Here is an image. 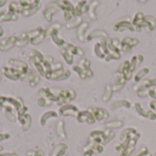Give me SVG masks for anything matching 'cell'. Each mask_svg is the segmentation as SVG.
<instances>
[{"instance_id":"1","label":"cell","mask_w":156,"mask_h":156,"mask_svg":"<svg viewBox=\"0 0 156 156\" xmlns=\"http://www.w3.org/2000/svg\"><path fill=\"white\" fill-rule=\"evenodd\" d=\"M115 136V133L111 129L102 131H92L90 134V140L84 147V156H92L93 154L103 152V146L107 144Z\"/></svg>"},{"instance_id":"2","label":"cell","mask_w":156,"mask_h":156,"mask_svg":"<svg viewBox=\"0 0 156 156\" xmlns=\"http://www.w3.org/2000/svg\"><path fill=\"white\" fill-rule=\"evenodd\" d=\"M141 134L133 128L123 130L120 135L121 144L115 146V149L120 152V156H130L134 151L135 145Z\"/></svg>"},{"instance_id":"3","label":"cell","mask_w":156,"mask_h":156,"mask_svg":"<svg viewBox=\"0 0 156 156\" xmlns=\"http://www.w3.org/2000/svg\"><path fill=\"white\" fill-rule=\"evenodd\" d=\"M19 5L21 6V15L27 17L37 13L42 4L40 0H20Z\"/></svg>"},{"instance_id":"4","label":"cell","mask_w":156,"mask_h":156,"mask_svg":"<svg viewBox=\"0 0 156 156\" xmlns=\"http://www.w3.org/2000/svg\"><path fill=\"white\" fill-rule=\"evenodd\" d=\"M76 98V93L73 90L70 89H61L60 92L58 93L56 102L58 106H63L65 104H69L71 101Z\"/></svg>"},{"instance_id":"5","label":"cell","mask_w":156,"mask_h":156,"mask_svg":"<svg viewBox=\"0 0 156 156\" xmlns=\"http://www.w3.org/2000/svg\"><path fill=\"white\" fill-rule=\"evenodd\" d=\"M1 72L3 73L4 76H5L7 79L11 80H23L27 76L22 71H20L19 69H17L14 67H3L1 69Z\"/></svg>"},{"instance_id":"6","label":"cell","mask_w":156,"mask_h":156,"mask_svg":"<svg viewBox=\"0 0 156 156\" xmlns=\"http://www.w3.org/2000/svg\"><path fill=\"white\" fill-rule=\"evenodd\" d=\"M59 9L63 10L64 13V18L67 21H70L73 16H75L74 14V6L69 0H58L56 1Z\"/></svg>"},{"instance_id":"7","label":"cell","mask_w":156,"mask_h":156,"mask_svg":"<svg viewBox=\"0 0 156 156\" xmlns=\"http://www.w3.org/2000/svg\"><path fill=\"white\" fill-rule=\"evenodd\" d=\"M126 29H129L131 31L135 30V28L133 25V22L131 21V18L128 16L127 17L124 16V17L118 19L113 25V30L114 31H123Z\"/></svg>"},{"instance_id":"8","label":"cell","mask_w":156,"mask_h":156,"mask_svg":"<svg viewBox=\"0 0 156 156\" xmlns=\"http://www.w3.org/2000/svg\"><path fill=\"white\" fill-rule=\"evenodd\" d=\"M76 118H77L79 122H87L88 124H93L96 122L90 109H89L87 111L80 112Z\"/></svg>"},{"instance_id":"9","label":"cell","mask_w":156,"mask_h":156,"mask_svg":"<svg viewBox=\"0 0 156 156\" xmlns=\"http://www.w3.org/2000/svg\"><path fill=\"white\" fill-rule=\"evenodd\" d=\"M59 114L62 116H73V117H77L80 111L79 109L72 105V104H65L63 106L60 107L59 109Z\"/></svg>"},{"instance_id":"10","label":"cell","mask_w":156,"mask_h":156,"mask_svg":"<svg viewBox=\"0 0 156 156\" xmlns=\"http://www.w3.org/2000/svg\"><path fill=\"white\" fill-rule=\"evenodd\" d=\"M139 44V40L133 37H124L121 41V49L124 52H130L132 48Z\"/></svg>"},{"instance_id":"11","label":"cell","mask_w":156,"mask_h":156,"mask_svg":"<svg viewBox=\"0 0 156 156\" xmlns=\"http://www.w3.org/2000/svg\"><path fill=\"white\" fill-rule=\"evenodd\" d=\"M18 37L16 36H11L5 38H3L0 41V50L1 51H7L11 49L14 46H16Z\"/></svg>"},{"instance_id":"12","label":"cell","mask_w":156,"mask_h":156,"mask_svg":"<svg viewBox=\"0 0 156 156\" xmlns=\"http://www.w3.org/2000/svg\"><path fill=\"white\" fill-rule=\"evenodd\" d=\"M114 78H115V83L112 86V89H113V91H118L124 86L126 82V79L124 78L121 68H119L114 73Z\"/></svg>"},{"instance_id":"13","label":"cell","mask_w":156,"mask_h":156,"mask_svg":"<svg viewBox=\"0 0 156 156\" xmlns=\"http://www.w3.org/2000/svg\"><path fill=\"white\" fill-rule=\"evenodd\" d=\"M134 108L140 115L148 118L150 120H156V112L152 110H145L140 102H136L134 104Z\"/></svg>"},{"instance_id":"14","label":"cell","mask_w":156,"mask_h":156,"mask_svg":"<svg viewBox=\"0 0 156 156\" xmlns=\"http://www.w3.org/2000/svg\"><path fill=\"white\" fill-rule=\"evenodd\" d=\"M58 9H59V7H58L57 2H52V3L48 4V5H47V7L45 8L44 13H43L45 19H46L47 21H48V22H51V21H52L53 15H54Z\"/></svg>"},{"instance_id":"15","label":"cell","mask_w":156,"mask_h":156,"mask_svg":"<svg viewBox=\"0 0 156 156\" xmlns=\"http://www.w3.org/2000/svg\"><path fill=\"white\" fill-rule=\"evenodd\" d=\"M133 25L137 31H141L142 28L145 27V19H144V15L141 12L136 13L133 20Z\"/></svg>"},{"instance_id":"16","label":"cell","mask_w":156,"mask_h":156,"mask_svg":"<svg viewBox=\"0 0 156 156\" xmlns=\"http://www.w3.org/2000/svg\"><path fill=\"white\" fill-rule=\"evenodd\" d=\"M26 78L28 80L29 86L32 88L36 87L39 83V80H40L39 74L36 70H33V69H28V72H27Z\"/></svg>"},{"instance_id":"17","label":"cell","mask_w":156,"mask_h":156,"mask_svg":"<svg viewBox=\"0 0 156 156\" xmlns=\"http://www.w3.org/2000/svg\"><path fill=\"white\" fill-rule=\"evenodd\" d=\"M8 63H9L12 67H14V68L19 69L20 71H22L24 74H26V75L27 74L29 69H28V65H27L26 62L21 61V60H18V59L10 58L9 61H8Z\"/></svg>"},{"instance_id":"18","label":"cell","mask_w":156,"mask_h":156,"mask_svg":"<svg viewBox=\"0 0 156 156\" xmlns=\"http://www.w3.org/2000/svg\"><path fill=\"white\" fill-rule=\"evenodd\" d=\"M89 11V4L87 0H80L76 6H74L75 16H80L82 14Z\"/></svg>"},{"instance_id":"19","label":"cell","mask_w":156,"mask_h":156,"mask_svg":"<svg viewBox=\"0 0 156 156\" xmlns=\"http://www.w3.org/2000/svg\"><path fill=\"white\" fill-rule=\"evenodd\" d=\"M96 121H102L109 118V112L103 108H92L90 109Z\"/></svg>"},{"instance_id":"20","label":"cell","mask_w":156,"mask_h":156,"mask_svg":"<svg viewBox=\"0 0 156 156\" xmlns=\"http://www.w3.org/2000/svg\"><path fill=\"white\" fill-rule=\"evenodd\" d=\"M80 68H82L86 73H87V77L88 78H92L93 77V72L90 69V61L87 58H81L78 64Z\"/></svg>"},{"instance_id":"21","label":"cell","mask_w":156,"mask_h":156,"mask_svg":"<svg viewBox=\"0 0 156 156\" xmlns=\"http://www.w3.org/2000/svg\"><path fill=\"white\" fill-rule=\"evenodd\" d=\"M153 87H156V79L141 80L140 82H138V84L134 88L137 90L139 89H150V88H153Z\"/></svg>"},{"instance_id":"22","label":"cell","mask_w":156,"mask_h":156,"mask_svg":"<svg viewBox=\"0 0 156 156\" xmlns=\"http://www.w3.org/2000/svg\"><path fill=\"white\" fill-rule=\"evenodd\" d=\"M121 69L122 72L124 76V78L126 79V80H130L133 78V71L130 69V61L125 60L122 65H121Z\"/></svg>"},{"instance_id":"23","label":"cell","mask_w":156,"mask_h":156,"mask_svg":"<svg viewBox=\"0 0 156 156\" xmlns=\"http://www.w3.org/2000/svg\"><path fill=\"white\" fill-rule=\"evenodd\" d=\"M144 19H145V29L147 31H153L154 29H155L156 27V19L150 15L144 16Z\"/></svg>"},{"instance_id":"24","label":"cell","mask_w":156,"mask_h":156,"mask_svg":"<svg viewBox=\"0 0 156 156\" xmlns=\"http://www.w3.org/2000/svg\"><path fill=\"white\" fill-rule=\"evenodd\" d=\"M18 16L16 14L11 12H0V21L6 22V21H16Z\"/></svg>"},{"instance_id":"25","label":"cell","mask_w":156,"mask_h":156,"mask_svg":"<svg viewBox=\"0 0 156 156\" xmlns=\"http://www.w3.org/2000/svg\"><path fill=\"white\" fill-rule=\"evenodd\" d=\"M28 42H30V37H29L28 33L27 32H23L20 35V37H18L16 46L19 47V48H23V47H26L28 44Z\"/></svg>"},{"instance_id":"26","label":"cell","mask_w":156,"mask_h":156,"mask_svg":"<svg viewBox=\"0 0 156 156\" xmlns=\"http://www.w3.org/2000/svg\"><path fill=\"white\" fill-rule=\"evenodd\" d=\"M72 55H77V56H83L84 55V51L83 49H81L80 48L70 44V43H66V45L64 46Z\"/></svg>"},{"instance_id":"27","label":"cell","mask_w":156,"mask_h":156,"mask_svg":"<svg viewBox=\"0 0 156 156\" xmlns=\"http://www.w3.org/2000/svg\"><path fill=\"white\" fill-rule=\"evenodd\" d=\"M18 121L22 126L23 131H27L29 129L30 124H31V116L27 113H26L24 116H22L21 118H18Z\"/></svg>"},{"instance_id":"28","label":"cell","mask_w":156,"mask_h":156,"mask_svg":"<svg viewBox=\"0 0 156 156\" xmlns=\"http://www.w3.org/2000/svg\"><path fill=\"white\" fill-rule=\"evenodd\" d=\"M144 61V56L143 55H136L133 56L130 61V69L132 71H133L142 62Z\"/></svg>"},{"instance_id":"29","label":"cell","mask_w":156,"mask_h":156,"mask_svg":"<svg viewBox=\"0 0 156 156\" xmlns=\"http://www.w3.org/2000/svg\"><path fill=\"white\" fill-rule=\"evenodd\" d=\"M60 54H61V56L63 57V58L65 59V61L67 62V64L72 65V63H73V55H72L65 47H62V48H61V49H60Z\"/></svg>"},{"instance_id":"30","label":"cell","mask_w":156,"mask_h":156,"mask_svg":"<svg viewBox=\"0 0 156 156\" xmlns=\"http://www.w3.org/2000/svg\"><path fill=\"white\" fill-rule=\"evenodd\" d=\"M89 27V23L88 22H82L80 25V27L78 29V38L80 41H84L85 39V32Z\"/></svg>"},{"instance_id":"31","label":"cell","mask_w":156,"mask_h":156,"mask_svg":"<svg viewBox=\"0 0 156 156\" xmlns=\"http://www.w3.org/2000/svg\"><path fill=\"white\" fill-rule=\"evenodd\" d=\"M120 107H125V108H130L131 107V102L129 101H126V100H121V101H114L112 105H111V110L112 111H115L117 110L118 108Z\"/></svg>"},{"instance_id":"32","label":"cell","mask_w":156,"mask_h":156,"mask_svg":"<svg viewBox=\"0 0 156 156\" xmlns=\"http://www.w3.org/2000/svg\"><path fill=\"white\" fill-rule=\"evenodd\" d=\"M56 117H58V113L56 112H54V111H50V112H45L41 116V118H40V125L41 126H44L48 119H50V118H56Z\"/></svg>"},{"instance_id":"33","label":"cell","mask_w":156,"mask_h":156,"mask_svg":"<svg viewBox=\"0 0 156 156\" xmlns=\"http://www.w3.org/2000/svg\"><path fill=\"white\" fill-rule=\"evenodd\" d=\"M101 37H108L107 32H105L104 30H101V29L95 30V31L91 32L90 34H89V35L87 36V40H88V41H90L92 38Z\"/></svg>"},{"instance_id":"34","label":"cell","mask_w":156,"mask_h":156,"mask_svg":"<svg viewBox=\"0 0 156 156\" xmlns=\"http://www.w3.org/2000/svg\"><path fill=\"white\" fill-rule=\"evenodd\" d=\"M112 92H113V89H112V85L111 84H107L105 86V90H104V95L102 97V101L104 102L109 101L112 97Z\"/></svg>"},{"instance_id":"35","label":"cell","mask_w":156,"mask_h":156,"mask_svg":"<svg viewBox=\"0 0 156 156\" xmlns=\"http://www.w3.org/2000/svg\"><path fill=\"white\" fill-rule=\"evenodd\" d=\"M100 1L99 0H92L90 4L89 5V12H90V16L91 19H96V12L95 9L99 5Z\"/></svg>"},{"instance_id":"36","label":"cell","mask_w":156,"mask_h":156,"mask_svg":"<svg viewBox=\"0 0 156 156\" xmlns=\"http://www.w3.org/2000/svg\"><path fill=\"white\" fill-rule=\"evenodd\" d=\"M4 107L5 108V115L7 117V119L10 121V122H16V117L15 114H14V108L10 105H4Z\"/></svg>"},{"instance_id":"37","label":"cell","mask_w":156,"mask_h":156,"mask_svg":"<svg viewBox=\"0 0 156 156\" xmlns=\"http://www.w3.org/2000/svg\"><path fill=\"white\" fill-rule=\"evenodd\" d=\"M46 37H47V36H46V30H44V31L41 32L39 35H37V37H34L30 38V43H31L32 45H38V44H40Z\"/></svg>"},{"instance_id":"38","label":"cell","mask_w":156,"mask_h":156,"mask_svg":"<svg viewBox=\"0 0 156 156\" xmlns=\"http://www.w3.org/2000/svg\"><path fill=\"white\" fill-rule=\"evenodd\" d=\"M8 12L14 13V14H21V6L16 2H11L8 5Z\"/></svg>"},{"instance_id":"39","label":"cell","mask_w":156,"mask_h":156,"mask_svg":"<svg viewBox=\"0 0 156 156\" xmlns=\"http://www.w3.org/2000/svg\"><path fill=\"white\" fill-rule=\"evenodd\" d=\"M150 72V69H148V68H144V69H142L141 70H139L136 74H135V76H134V80L136 81V82H140L141 80H142V79L146 75V74H148Z\"/></svg>"},{"instance_id":"40","label":"cell","mask_w":156,"mask_h":156,"mask_svg":"<svg viewBox=\"0 0 156 156\" xmlns=\"http://www.w3.org/2000/svg\"><path fill=\"white\" fill-rule=\"evenodd\" d=\"M57 133L59 135V137H61L62 139H66L67 135L64 130V122L63 121H59L57 124Z\"/></svg>"},{"instance_id":"41","label":"cell","mask_w":156,"mask_h":156,"mask_svg":"<svg viewBox=\"0 0 156 156\" xmlns=\"http://www.w3.org/2000/svg\"><path fill=\"white\" fill-rule=\"evenodd\" d=\"M82 23V19L80 16H77L75 19L71 20L70 22H69L67 25H66V27L69 28V29H71V28H74L78 26H80V24Z\"/></svg>"},{"instance_id":"42","label":"cell","mask_w":156,"mask_h":156,"mask_svg":"<svg viewBox=\"0 0 156 156\" xmlns=\"http://www.w3.org/2000/svg\"><path fill=\"white\" fill-rule=\"evenodd\" d=\"M72 69L80 77V79H82V80H86V79H88V77H87V73H86V71L82 69V68H80L79 65H77V66H73L72 67Z\"/></svg>"},{"instance_id":"43","label":"cell","mask_w":156,"mask_h":156,"mask_svg":"<svg viewBox=\"0 0 156 156\" xmlns=\"http://www.w3.org/2000/svg\"><path fill=\"white\" fill-rule=\"evenodd\" d=\"M123 125V122L122 121H113V122H109L105 124V127L108 129H117L120 128Z\"/></svg>"},{"instance_id":"44","label":"cell","mask_w":156,"mask_h":156,"mask_svg":"<svg viewBox=\"0 0 156 156\" xmlns=\"http://www.w3.org/2000/svg\"><path fill=\"white\" fill-rule=\"evenodd\" d=\"M133 156H153L152 155V154H150V152H149V150H148V148L147 147H142V148H140L135 154H134V155Z\"/></svg>"},{"instance_id":"45","label":"cell","mask_w":156,"mask_h":156,"mask_svg":"<svg viewBox=\"0 0 156 156\" xmlns=\"http://www.w3.org/2000/svg\"><path fill=\"white\" fill-rule=\"evenodd\" d=\"M37 104H38L39 106H41V107H45V106H48V105H50V104H51V101H48V100H47V99H45V98L40 97V98L37 100Z\"/></svg>"},{"instance_id":"46","label":"cell","mask_w":156,"mask_h":156,"mask_svg":"<svg viewBox=\"0 0 156 156\" xmlns=\"http://www.w3.org/2000/svg\"><path fill=\"white\" fill-rule=\"evenodd\" d=\"M137 95L141 98H144L149 96L148 95V89H139L137 90Z\"/></svg>"},{"instance_id":"47","label":"cell","mask_w":156,"mask_h":156,"mask_svg":"<svg viewBox=\"0 0 156 156\" xmlns=\"http://www.w3.org/2000/svg\"><path fill=\"white\" fill-rule=\"evenodd\" d=\"M148 95L151 98L156 100V87H153V88L148 89Z\"/></svg>"},{"instance_id":"48","label":"cell","mask_w":156,"mask_h":156,"mask_svg":"<svg viewBox=\"0 0 156 156\" xmlns=\"http://www.w3.org/2000/svg\"><path fill=\"white\" fill-rule=\"evenodd\" d=\"M70 70H66L65 71V73L62 75V77L58 80V81H61V80H67V79H69V77H70Z\"/></svg>"},{"instance_id":"49","label":"cell","mask_w":156,"mask_h":156,"mask_svg":"<svg viewBox=\"0 0 156 156\" xmlns=\"http://www.w3.org/2000/svg\"><path fill=\"white\" fill-rule=\"evenodd\" d=\"M150 108L152 111H154V112H156V100H154L150 102Z\"/></svg>"},{"instance_id":"50","label":"cell","mask_w":156,"mask_h":156,"mask_svg":"<svg viewBox=\"0 0 156 156\" xmlns=\"http://www.w3.org/2000/svg\"><path fill=\"white\" fill-rule=\"evenodd\" d=\"M9 137H10V135L8 133H0V142L4 141V140H6Z\"/></svg>"},{"instance_id":"51","label":"cell","mask_w":156,"mask_h":156,"mask_svg":"<svg viewBox=\"0 0 156 156\" xmlns=\"http://www.w3.org/2000/svg\"><path fill=\"white\" fill-rule=\"evenodd\" d=\"M42 152L41 151H37V152H35L34 153V156H42Z\"/></svg>"},{"instance_id":"52","label":"cell","mask_w":156,"mask_h":156,"mask_svg":"<svg viewBox=\"0 0 156 156\" xmlns=\"http://www.w3.org/2000/svg\"><path fill=\"white\" fill-rule=\"evenodd\" d=\"M3 156H18L16 154H11V153H8V154H3Z\"/></svg>"},{"instance_id":"53","label":"cell","mask_w":156,"mask_h":156,"mask_svg":"<svg viewBox=\"0 0 156 156\" xmlns=\"http://www.w3.org/2000/svg\"><path fill=\"white\" fill-rule=\"evenodd\" d=\"M6 3V0H0V7H3Z\"/></svg>"},{"instance_id":"54","label":"cell","mask_w":156,"mask_h":156,"mask_svg":"<svg viewBox=\"0 0 156 156\" xmlns=\"http://www.w3.org/2000/svg\"><path fill=\"white\" fill-rule=\"evenodd\" d=\"M3 35H4V30H3V28L0 27V37H1Z\"/></svg>"},{"instance_id":"55","label":"cell","mask_w":156,"mask_h":156,"mask_svg":"<svg viewBox=\"0 0 156 156\" xmlns=\"http://www.w3.org/2000/svg\"><path fill=\"white\" fill-rule=\"evenodd\" d=\"M139 2H141V3H146L148 0H138Z\"/></svg>"},{"instance_id":"56","label":"cell","mask_w":156,"mask_h":156,"mask_svg":"<svg viewBox=\"0 0 156 156\" xmlns=\"http://www.w3.org/2000/svg\"><path fill=\"white\" fill-rule=\"evenodd\" d=\"M3 150V147L2 146H0V151H2Z\"/></svg>"},{"instance_id":"57","label":"cell","mask_w":156,"mask_h":156,"mask_svg":"<svg viewBox=\"0 0 156 156\" xmlns=\"http://www.w3.org/2000/svg\"><path fill=\"white\" fill-rule=\"evenodd\" d=\"M0 81H1V77H0Z\"/></svg>"},{"instance_id":"58","label":"cell","mask_w":156,"mask_h":156,"mask_svg":"<svg viewBox=\"0 0 156 156\" xmlns=\"http://www.w3.org/2000/svg\"><path fill=\"white\" fill-rule=\"evenodd\" d=\"M0 156H3V155H2V154H0Z\"/></svg>"}]
</instances>
